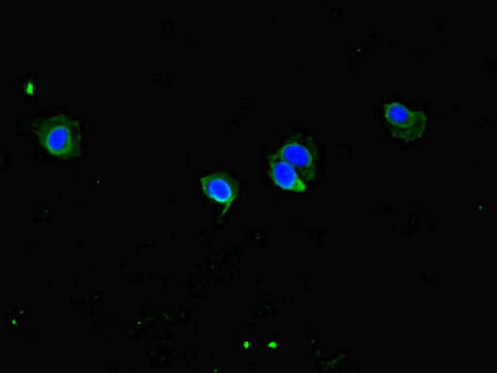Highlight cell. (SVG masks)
I'll return each instance as SVG.
<instances>
[{
	"label": "cell",
	"mask_w": 497,
	"mask_h": 373,
	"mask_svg": "<svg viewBox=\"0 0 497 373\" xmlns=\"http://www.w3.org/2000/svg\"><path fill=\"white\" fill-rule=\"evenodd\" d=\"M384 117L390 131L396 138L411 141L424 133L427 118L421 111H411L394 102L386 106Z\"/></svg>",
	"instance_id": "3957f363"
},
{
	"label": "cell",
	"mask_w": 497,
	"mask_h": 373,
	"mask_svg": "<svg viewBox=\"0 0 497 373\" xmlns=\"http://www.w3.org/2000/svg\"><path fill=\"white\" fill-rule=\"evenodd\" d=\"M200 181L206 196L222 205L223 216L238 196L240 186L237 181L226 172L218 171L205 175Z\"/></svg>",
	"instance_id": "277c9868"
},
{
	"label": "cell",
	"mask_w": 497,
	"mask_h": 373,
	"mask_svg": "<svg viewBox=\"0 0 497 373\" xmlns=\"http://www.w3.org/2000/svg\"><path fill=\"white\" fill-rule=\"evenodd\" d=\"M268 175L282 189L297 193L304 192L306 186L295 169L276 152L268 157Z\"/></svg>",
	"instance_id": "5b68a950"
},
{
	"label": "cell",
	"mask_w": 497,
	"mask_h": 373,
	"mask_svg": "<svg viewBox=\"0 0 497 373\" xmlns=\"http://www.w3.org/2000/svg\"><path fill=\"white\" fill-rule=\"evenodd\" d=\"M297 171L304 181L313 180L317 173L318 151L312 138L297 134L289 137L276 151Z\"/></svg>",
	"instance_id": "7a4b0ae2"
},
{
	"label": "cell",
	"mask_w": 497,
	"mask_h": 373,
	"mask_svg": "<svg viewBox=\"0 0 497 373\" xmlns=\"http://www.w3.org/2000/svg\"><path fill=\"white\" fill-rule=\"evenodd\" d=\"M243 346H244V347L245 348H246V349H247V348H248V347H249V342H247V341H246V342H244V343H243Z\"/></svg>",
	"instance_id": "8992f818"
},
{
	"label": "cell",
	"mask_w": 497,
	"mask_h": 373,
	"mask_svg": "<svg viewBox=\"0 0 497 373\" xmlns=\"http://www.w3.org/2000/svg\"><path fill=\"white\" fill-rule=\"evenodd\" d=\"M276 344H275V343L274 342H272L270 343V344H269V347H272V348H274V347H276Z\"/></svg>",
	"instance_id": "52a82bcc"
},
{
	"label": "cell",
	"mask_w": 497,
	"mask_h": 373,
	"mask_svg": "<svg viewBox=\"0 0 497 373\" xmlns=\"http://www.w3.org/2000/svg\"><path fill=\"white\" fill-rule=\"evenodd\" d=\"M27 128L50 154L63 160L81 156L82 134L79 120L61 114L34 119Z\"/></svg>",
	"instance_id": "6da1fadb"
}]
</instances>
